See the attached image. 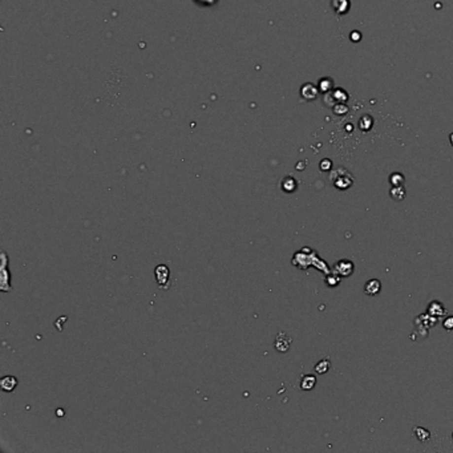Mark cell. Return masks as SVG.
I'll list each match as a JSON object with an SVG mask.
<instances>
[{
  "label": "cell",
  "mask_w": 453,
  "mask_h": 453,
  "mask_svg": "<svg viewBox=\"0 0 453 453\" xmlns=\"http://www.w3.org/2000/svg\"><path fill=\"white\" fill-rule=\"evenodd\" d=\"M332 182H334V185H335L338 189H340V190H345V189H348V187L352 185L353 179H352V175L349 174L347 170L342 169V168H340V169L336 172L335 174L332 175Z\"/></svg>",
  "instance_id": "obj_1"
},
{
  "label": "cell",
  "mask_w": 453,
  "mask_h": 453,
  "mask_svg": "<svg viewBox=\"0 0 453 453\" xmlns=\"http://www.w3.org/2000/svg\"><path fill=\"white\" fill-rule=\"evenodd\" d=\"M7 265H8V258H7V254L1 253V266H0V275H1V284H0V288H1V291L8 292L12 290L11 287V275H9L8 270H7Z\"/></svg>",
  "instance_id": "obj_2"
},
{
  "label": "cell",
  "mask_w": 453,
  "mask_h": 453,
  "mask_svg": "<svg viewBox=\"0 0 453 453\" xmlns=\"http://www.w3.org/2000/svg\"><path fill=\"white\" fill-rule=\"evenodd\" d=\"M154 277H156V280H157L160 287L164 288V290L169 287L170 270L166 265H160V266L156 267V270H154Z\"/></svg>",
  "instance_id": "obj_3"
},
{
  "label": "cell",
  "mask_w": 453,
  "mask_h": 453,
  "mask_svg": "<svg viewBox=\"0 0 453 453\" xmlns=\"http://www.w3.org/2000/svg\"><path fill=\"white\" fill-rule=\"evenodd\" d=\"M292 339L287 334H284V332H279L278 335H277V339H275V349L279 351V352H287L288 349H290V346H291Z\"/></svg>",
  "instance_id": "obj_4"
},
{
  "label": "cell",
  "mask_w": 453,
  "mask_h": 453,
  "mask_svg": "<svg viewBox=\"0 0 453 453\" xmlns=\"http://www.w3.org/2000/svg\"><path fill=\"white\" fill-rule=\"evenodd\" d=\"M353 263L351 261H347V259H343V261H339L335 265V273L340 277H349V275H352L353 273Z\"/></svg>",
  "instance_id": "obj_5"
},
{
  "label": "cell",
  "mask_w": 453,
  "mask_h": 453,
  "mask_svg": "<svg viewBox=\"0 0 453 453\" xmlns=\"http://www.w3.org/2000/svg\"><path fill=\"white\" fill-rule=\"evenodd\" d=\"M16 385H18V379L15 376H11V375L4 376L0 380V387L4 392H12L13 389L16 388Z\"/></svg>",
  "instance_id": "obj_6"
},
{
  "label": "cell",
  "mask_w": 453,
  "mask_h": 453,
  "mask_svg": "<svg viewBox=\"0 0 453 453\" xmlns=\"http://www.w3.org/2000/svg\"><path fill=\"white\" fill-rule=\"evenodd\" d=\"M428 314L431 315L432 318H443L447 314V310L439 302H432L431 305L428 306Z\"/></svg>",
  "instance_id": "obj_7"
},
{
  "label": "cell",
  "mask_w": 453,
  "mask_h": 453,
  "mask_svg": "<svg viewBox=\"0 0 453 453\" xmlns=\"http://www.w3.org/2000/svg\"><path fill=\"white\" fill-rule=\"evenodd\" d=\"M380 290H382V283H380L379 279H371L364 286V291H366L367 295H378Z\"/></svg>",
  "instance_id": "obj_8"
},
{
  "label": "cell",
  "mask_w": 453,
  "mask_h": 453,
  "mask_svg": "<svg viewBox=\"0 0 453 453\" xmlns=\"http://www.w3.org/2000/svg\"><path fill=\"white\" fill-rule=\"evenodd\" d=\"M280 187H282V190L284 193H294L296 190V187H298V182L292 177L288 175V177L283 178V181L280 183Z\"/></svg>",
  "instance_id": "obj_9"
},
{
  "label": "cell",
  "mask_w": 453,
  "mask_h": 453,
  "mask_svg": "<svg viewBox=\"0 0 453 453\" xmlns=\"http://www.w3.org/2000/svg\"><path fill=\"white\" fill-rule=\"evenodd\" d=\"M316 384V378L314 375H305L301 380V388L305 391H310L313 389Z\"/></svg>",
  "instance_id": "obj_10"
},
{
  "label": "cell",
  "mask_w": 453,
  "mask_h": 453,
  "mask_svg": "<svg viewBox=\"0 0 453 453\" xmlns=\"http://www.w3.org/2000/svg\"><path fill=\"white\" fill-rule=\"evenodd\" d=\"M415 436H416V439L418 441H421V443H427V441L431 440V432L425 429L423 427H416L414 428Z\"/></svg>",
  "instance_id": "obj_11"
},
{
  "label": "cell",
  "mask_w": 453,
  "mask_h": 453,
  "mask_svg": "<svg viewBox=\"0 0 453 453\" xmlns=\"http://www.w3.org/2000/svg\"><path fill=\"white\" fill-rule=\"evenodd\" d=\"M330 367H331V362L328 359H323V360L315 364V372L319 375H324L326 372H328Z\"/></svg>",
  "instance_id": "obj_12"
},
{
  "label": "cell",
  "mask_w": 453,
  "mask_h": 453,
  "mask_svg": "<svg viewBox=\"0 0 453 453\" xmlns=\"http://www.w3.org/2000/svg\"><path fill=\"white\" fill-rule=\"evenodd\" d=\"M391 197H392L395 201H403L405 198V189L403 186H393L391 189V192H389Z\"/></svg>",
  "instance_id": "obj_13"
},
{
  "label": "cell",
  "mask_w": 453,
  "mask_h": 453,
  "mask_svg": "<svg viewBox=\"0 0 453 453\" xmlns=\"http://www.w3.org/2000/svg\"><path fill=\"white\" fill-rule=\"evenodd\" d=\"M389 182L392 183V186H401L404 183V177L400 173H393L389 178Z\"/></svg>",
  "instance_id": "obj_14"
},
{
  "label": "cell",
  "mask_w": 453,
  "mask_h": 453,
  "mask_svg": "<svg viewBox=\"0 0 453 453\" xmlns=\"http://www.w3.org/2000/svg\"><path fill=\"white\" fill-rule=\"evenodd\" d=\"M342 5V13H345L348 8V0H334V8L338 9Z\"/></svg>",
  "instance_id": "obj_15"
},
{
  "label": "cell",
  "mask_w": 453,
  "mask_h": 453,
  "mask_svg": "<svg viewBox=\"0 0 453 453\" xmlns=\"http://www.w3.org/2000/svg\"><path fill=\"white\" fill-rule=\"evenodd\" d=\"M339 277H340V275H338L336 273L334 275H328V277L326 278L328 286H331V287H332V286H336V284L339 283V282H340Z\"/></svg>",
  "instance_id": "obj_16"
},
{
  "label": "cell",
  "mask_w": 453,
  "mask_h": 453,
  "mask_svg": "<svg viewBox=\"0 0 453 453\" xmlns=\"http://www.w3.org/2000/svg\"><path fill=\"white\" fill-rule=\"evenodd\" d=\"M445 330H453V316H447L443 322Z\"/></svg>",
  "instance_id": "obj_17"
},
{
  "label": "cell",
  "mask_w": 453,
  "mask_h": 453,
  "mask_svg": "<svg viewBox=\"0 0 453 453\" xmlns=\"http://www.w3.org/2000/svg\"><path fill=\"white\" fill-rule=\"evenodd\" d=\"M320 169H322L323 172H327V170L331 169V161H330V160H323V161L320 162Z\"/></svg>",
  "instance_id": "obj_18"
}]
</instances>
